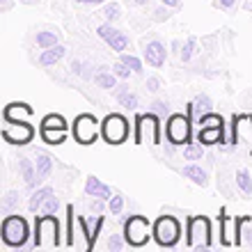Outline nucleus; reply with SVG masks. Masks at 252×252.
<instances>
[{
  "instance_id": "39448f33",
  "label": "nucleus",
  "mask_w": 252,
  "mask_h": 252,
  "mask_svg": "<svg viewBox=\"0 0 252 252\" xmlns=\"http://www.w3.org/2000/svg\"><path fill=\"white\" fill-rule=\"evenodd\" d=\"M128 122L122 115H108L106 120L101 122V135L108 145H122L128 138Z\"/></svg>"
},
{
  "instance_id": "37998d69",
  "label": "nucleus",
  "mask_w": 252,
  "mask_h": 252,
  "mask_svg": "<svg viewBox=\"0 0 252 252\" xmlns=\"http://www.w3.org/2000/svg\"><path fill=\"white\" fill-rule=\"evenodd\" d=\"M80 5H101V2H106V0H76Z\"/></svg>"
},
{
  "instance_id": "ddd939ff",
  "label": "nucleus",
  "mask_w": 252,
  "mask_h": 252,
  "mask_svg": "<svg viewBox=\"0 0 252 252\" xmlns=\"http://www.w3.org/2000/svg\"><path fill=\"white\" fill-rule=\"evenodd\" d=\"M32 115V108L28 106V103H9L5 108V122H28V117Z\"/></svg>"
},
{
  "instance_id": "6e6552de",
  "label": "nucleus",
  "mask_w": 252,
  "mask_h": 252,
  "mask_svg": "<svg viewBox=\"0 0 252 252\" xmlns=\"http://www.w3.org/2000/svg\"><path fill=\"white\" fill-rule=\"evenodd\" d=\"M96 135H99V122L94 120V115H78L73 122V138L80 145H92L96 142Z\"/></svg>"
},
{
  "instance_id": "4468645a",
  "label": "nucleus",
  "mask_w": 252,
  "mask_h": 252,
  "mask_svg": "<svg viewBox=\"0 0 252 252\" xmlns=\"http://www.w3.org/2000/svg\"><path fill=\"white\" fill-rule=\"evenodd\" d=\"M225 124L222 126H202L197 133V140L202 145H216V142H222V135H225Z\"/></svg>"
},
{
  "instance_id": "7c9ffc66",
  "label": "nucleus",
  "mask_w": 252,
  "mask_h": 252,
  "mask_svg": "<svg viewBox=\"0 0 252 252\" xmlns=\"http://www.w3.org/2000/svg\"><path fill=\"white\" fill-rule=\"evenodd\" d=\"M120 60L124 62L128 69H133V73H142V62L135 58V55H128V53H122L120 55Z\"/></svg>"
},
{
  "instance_id": "e433bc0d",
  "label": "nucleus",
  "mask_w": 252,
  "mask_h": 252,
  "mask_svg": "<svg viewBox=\"0 0 252 252\" xmlns=\"http://www.w3.org/2000/svg\"><path fill=\"white\" fill-rule=\"evenodd\" d=\"M108 209H110V213H122V209H124V197L122 195H115V197L108 199Z\"/></svg>"
},
{
  "instance_id": "c9c22d12",
  "label": "nucleus",
  "mask_w": 252,
  "mask_h": 252,
  "mask_svg": "<svg viewBox=\"0 0 252 252\" xmlns=\"http://www.w3.org/2000/svg\"><path fill=\"white\" fill-rule=\"evenodd\" d=\"M199 126H222V117L216 113H209L204 117H199Z\"/></svg>"
},
{
  "instance_id": "1a4fd4ad",
  "label": "nucleus",
  "mask_w": 252,
  "mask_h": 252,
  "mask_svg": "<svg viewBox=\"0 0 252 252\" xmlns=\"http://www.w3.org/2000/svg\"><path fill=\"white\" fill-rule=\"evenodd\" d=\"M34 138V128L28 122H5L2 126V140L9 145H28Z\"/></svg>"
},
{
  "instance_id": "4c0bfd02",
  "label": "nucleus",
  "mask_w": 252,
  "mask_h": 252,
  "mask_svg": "<svg viewBox=\"0 0 252 252\" xmlns=\"http://www.w3.org/2000/svg\"><path fill=\"white\" fill-rule=\"evenodd\" d=\"M113 73H115V76H117V78H124V80H126V78H128V76H131V73H133V69H128V66H126L124 62L120 60V62H117V64L113 66Z\"/></svg>"
},
{
  "instance_id": "c756f323",
  "label": "nucleus",
  "mask_w": 252,
  "mask_h": 252,
  "mask_svg": "<svg viewBox=\"0 0 252 252\" xmlns=\"http://www.w3.org/2000/svg\"><path fill=\"white\" fill-rule=\"evenodd\" d=\"M37 44H39L41 48L58 46V34L55 32H37Z\"/></svg>"
},
{
  "instance_id": "393cba45",
  "label": "nucleus",
  "mask_w": 252,
  "mask_h": 252,
  "mask_svg": "<svg viewBox=\"0 0 252 252\" xmlns=\"http://www.w3.org/2000/svg\"><path fill=\"white\" fill-rule=\"evenodd\" d=\"M236 184H239V190L243 195H252V177L248 170H239L236 172Z\"/></svg>"
},
{
  "instance_id": "20e7f679",
  "label": "nucleus",
  "mask_w": 252,
  "mask_h": 252,
  "mask_svg": "<svg viewBox=\"0 0 252 252\" xmlns=\"http://www.w3.org/2000/svg\"><path fill=\"white\" fill-rule=\"evenodd\" d=\"M179 236H181V225L179 220L172 218V216H163V218L156 220L154 225V239L156 243L163 248H174L179 243Z\"/></svg>"
},
{
  "instance_id": "0eeeda50",
  "label": "nucleus",
  "mask_w": 252,
  "mask_h": 252,
  "mask_svg": "<svg viewBox=\"0 0 252 252\" xmlns=\"http://www.w3.org/2000/svg\"><path fill=\"white\" fill-rule=\"evenodd\" d=\"M145 138H149V142L160 145V124L156 115H138L135 117V142H145Z\"/></svg>"
},
{
  "instance_id": "bb28decb",
  "label": "nucleus",
  "mask_w": 252,
  "mask_h": 252,
  "mask_svg": "<svg viewBox=\"0 0 252 252\" xmlns=\"http://www.w3.org/2000/svg\"><path fill=\"white\" fill-rule=\"evenodd\" d=\"M115 73H108V71H99L96 76H94V83L99 87H103V90H113L115 87Z\"/></svg>"
},
{
  "instance_id": "ea45409f",
  "label": "nucleus",
  "mask_w": 252,
  "mask_h": 252,
  "mask_svg": "<svg viewBox=\"0 0 252 252\" xmlns=\"http://www.w3.org/2000/svg\"><path fill=\"white\" fill-rule=\"evenodd\" d=\"M147 90H149V92H158V90H160V80L156 78V76H152V78L147 80Z\"/></svg>"
},
{
  "instance_id": "c85d7f7f",
  "label": "nucleus",
  "mask_w": 252,
  "mask_h": 252,
  "mask_svg": "<svg viewBox=\"0 0 252 252\" xmlns=\"http://www.w3.org/2000/svg\"><path fill=\"white\" fill-rule=\"evenodd\" d=\"M41 128H66V122L62 115H46L41 122Z\"/></svg>"
},
{
  "instance_id": "412c9836",
  "label": "nucleus",
  "mask_w": 252,
  "mask_h": 252,
  "mask_svg": "<svg viewBox=\"0 0 252 252\" xmlns=\"http://www.w3.org/2000/svg\"><path fill=\"white\" fill-rule=\"evenodd\" d=\"M184 177L190 179L192 184H197V186H206V181H209L206 179V172L199 165H195V163H190V165L184 167Z\"/></svg>"
},
{
  "instance_id": "79ce46f5",
  "label": "nucleus",
  "mask_w": 252,
  "mask_h": 252,
  "mask_svg": "<svg viewBox=\"0 0 252 252\" xmlns=\"http://www.w3.org/2000/svg\"><path fill=\"white\" fill-rule=\"evenodd\" d=\"M154 110H156V113H167V103L165 101H156V103H154Z\"/></svg>"
},
{
  "instance_id": "f8f14e48",
  "label": "nucleus",
  "mask_w": 252,
  "mask_h": 252,
  "mask_svg": "<svg viewBox=\"0 0 252 252\" xmlns=\"http://www.w3.org/2000/svg\"><path fill=\"white\" fill-rule=\"evenodd\" d=\"M165 58H167V51H165V46L160 44V41H149L145 46V60H147V64H152V66H163L165 64Z\"/></svg>"
},
{
  "instance_id": "de8ad7c7",
  "label": "nucleus",
  "mask_w": 252,
  "mask_h": 252,
  "mask_svg": "<svg viewBox=\"0 0 252 252\" xmlns=\"http://www.w3.org/2000/svg\"><path fill=\"white\" fill-rule=\"evenodd\" d=\"M71 71L73 73H83V69H80V62H71Z\"/></svg>"
},
{
  "instance_id": "2eb2a0df",
  "label": "nucleus",
  "mask_w": 252,
  "mask_h": 252,
  "mask_svg": "<svg viewBox=\"0 0 252 252\" xmlns=\"http://www.w3.org/2000/svg\"><path fill=\"white\" fill-rule=\"evenodd\" d=\"M85 192L90 197H101V199H110V186H106L101 179L96 177H87L85 181Z\"/></svg>"
},
{
  "instance_id": "3c124183",
  "label": "nucleus",
  "mask_w": 252,
  "mask_h": 252,
  "mask_svg": "<svg viewBox=\"0 0 252 252\" xmlns=\"http://www.w3.org/2000/svg\"><path fill=\"white\" fill-rule=\"evenodd\" d=\"M250 2H252V0H250Z\"/></svg>"
},
{
  "instance_id": "a211bd4d",
  "label": "nucleus",
  "mask_w": 252,
  "mask_h": 252,
  "mask_svg": "<svg viewBox=\"0 0 252 252\" xmlns=\"http://www.w3.org/2000/svg\"><path fill=\"white\" fill-rule=\"evenodd\" d=\"M66 53V48L64 46H51V48H44V53L39 55V64L41 66H51V64H58V62L64 58Z\"/></svg>"
},
{
  "instance_id": "aec40b11",
  "label": "nucleus",
  "mask_w": 252,
  "mask_h": 252,
  "mask_svg": "<svg viewBox=\"0 0 252 252\" xmlns=\"http://www.w3.org/2000/svg\"><path fill=\"white\" fill-rule=\"evenodd\" d=\"M53 195V188H48V186H44V188H39V190H34L32 195H30V202H28V209L32 213H37L41 209V204L46 202L48 197Z\"/></svg>"
},
{
  "instance_id": "f257e3e1",
  "label": "nucleus",
  "mask_w": 252,
  "mask_h": 252,
  "mask_svg": "<svg viewBox=\"0 0 252 252\" xmlns=\"http://www.w3.org/2000/svg\"><path fill=\"white\" fill-rule=\"evenodd\" d=\"M60 246V222L55 216H44L34 220V248H58Z\"/></svg>"
},
{
  "instance_id": "a19ab883",
  "label": "nucleus",
  "mask_w": 252,
  "mask_h": 252,
  "mask_svg": "<svg viewBox=\"0 0 252 252\" xmlns=\"http://www.w3.org/2000/svg\"><path fill=\"white\" fill-rule=\"evenodd\" d=\"M92 211H94V213H101V211H103V199H101V197H94Z\"/></svg>"
},
{
  "instance_id": "8fccbe9b",
  "label": "nucleus",
  "mask_w": 252,
  "mask_h": 252,
  "mask_svg": "<svg viewBox=\"0 0 252 252\" xmlns=\"http://www.w3.org/2000/svg\"><path fill=\"white\" fill-rule=\"evenodd\" d=\"M133 2H135V5H145L147 0H133Z\"/></svg>"
},
{
  "instance_id": "dca6fc26",
  "label": "nucleus",
  "mask_w": 252,
  "mask_h": 252,
  "mask_svg": "<svg viewBox=\"0 0 252 252\" xmlns=\"http://www.w3.org/2000/svg\"><path fill=\"white\" fill-rule=\"evenodd\" d=\"M19 170H21V174H23V179H26L28 188H34L41 181L39 174H37V165H34L30 158H19Z\"/></svg>"
},
{
  "instance_id": "473e14b6",
  "label": "nucleus",
  "mask_w": 252,
  "mask_h": 252,
  "mask_svg": "<svg viewBox=\"0 0 252 252\" xmlns=\"http://www.w3.org/2000/svg\"><path fill=\"white\" fill-rule=\"evenodd\" d=\"M58 209H60V202H58V197H53V195H51V197L41 204L39 211L44 213V216H53V213H58Z\"/></svg>"
},
{
  "instance_id": "72a5a7b5",
  "label": "nucleus",
  "mask_w": 252,
  "mask_h": 252,
  "mask_svg": "<svg viewBox=\"0 0 252 252\" xmlns=\"http://www.w3.org/2000/svg\"><path fill=\"white\" fill-rule=\"evenodd\" d=\"M195 44H197V39H195V37H188L186 39V44H184V48H181V60L184 62H188L192 58V53H195Z\"/></svg>"
},
{
  "instance_id": "423d86ee",
  "label": "nucleus",
  "mask_w": 252,
  "mask_h": 252,
  "mask_svg": "<svg viewBox=\"0 0 252 252\" xmlns=\"http://www.w3.org/2000/svg\"><path fill=\"white\" fill-rule=\"evenodd\" d=\"M124 241L133 248L145 246L149 241V220L145 216H131L124 220Z\"/></svg>"
},
{
  "instance_id": "58836bf2",
  "label": "nucleus",
  "mask_w": 252,
  "mask_h": 252,
  "mask_svg": "<svg viewBox=\"0 0 252 252\" xmlns=\"http://www.w3.org/2000/svg\"><path fill=\"white\" fill-rule=\"evenodd\" d=\"M126 241H122L120 236H117V234H113V236H110V239H108V250H113V252H120L122 250V246H124Z\"/></svg>"
},
{
  "instance_id": "cd10ccee",
  "label": "nucleus",
  "mask_w": 252,
  "mask_h": 252,
  "mask_svg": "<svg viewBox=\"0 0 252 252\" xmlns=\"http://www.w3.org/2000/svg\"><path fill=\"white\" fill-rule=\"evenodd\" d=\"M202 142H192V145H188L186 149H184V156H186V160H202V154H204V149H202Z\"/></svg>"
},
{
  "instance_id": "9b49d317",
  "label": "nucleus",
  "mask_w": 252,
  "mask_h": 252,
  "mask_svg": "<svg viewBox=\"0 0 252 252\" xmlns=\"http://www.w3.org/2000/svg\"><path fill=\"white\" fill-rule=\"evenodd\" d=\"M99 37L103 41H106L108 46L113 48V51H117V53H124L126 48H128V37H126L124 32H120L117 28H113V23H103V26H99Z\"/></svg>"
},
{
  "instance_id": "a18cd8bd",
  "label": "nucleus",
  "mask_w": 252,
  "mask_h": 252,
  "mask_svg": "<svg viewBox=\"0 0 252 252\" xmlns=\"http://www.w3.org/2000/svg\"><path fill=\"white\" fill-rule=\"evenodd\" d=\"M218 2H220V7H222V9H229V7H232L236 0H218Z\"/></svg>"
},
{
  "instance_id": "6ab92c4d",
  "label": "nucleus",
  "mask_w": 252,
  "mask_h": 252,
  "mask_svg": "<svg viewBox=\"0 0 252 252\" xmlns=\"http://www.w3.org/2000/svg\"><path fill=\"white\" fill-rule=\"evenodd\" d=\"M34 165H37V174L39 179H46L51 170H53V158L46 152H34Z\"/></svg>"
},
{
  "instance_id": "2f4dec72",
  "label": "nucleus",
  "mask_w": 252,
  "mask_h": 252,
  "mask_svg": "<svg viewBox=\"0 0 252 252\" xmlns=\"http://www.w3.org/2000/svg\"><path fill=\"white\" fill-rule=\"evenodd\" d=\"M122 9H120V5H117V2H110V5H106V7H103V12H101V14H103V16H106V21H108V23H113V21H117V19H120V16H122Z\"/></svg>"
},
{
  "instance_id": "b1692460",
  "label": "nucleus",
  "mask_w": 252,
  "mask_h": 252,
  "mask_svg": "<svg viewBox=\"0 0 252 252\" xmlns=\"http://www.w3.org/2000/svg\"><path fill=\"white\" fill-rule=\"evenodd\" d=\"M192 106H195V113H197V117H204V115L213 113V103H211V99H209L206 94H199L197 99L192 101Z\"/></svg>"
},
{
  "instance_id": "7ed1b4c3",
  "label": "nucleus",
  "mask_w": 252,
  "mask_h": 252,
  "mask_svg": "<svg viewBox=\"0 0 252 252\" xmlns=\"http://www.w3.org/2000/svg\"><path fill=\"white\" fill-rule=\"evenodd\" d=\"M211 222L204 216H195L188 222V248H195V250H206L211 248Z\"/></svg>"
},
{
  "instance_id": "a878e982",
  "label": "nucleus",
  "mask_w": 252,
  "mask_h": 252,
  "mask_svg": "<svg viewBox=\"0 0 252 252\" xmlns=\"http://www.w3.org/2000/svg\"><path fill=\"white\" fill-rule=\"evenodd\" d=\"M117 101H120V106L128 108V110H135V108H138V96L133 92H126V90L117 92Z\"/></svg>"
},
{
  "instance_id": "09e8293b",
  "label": "nucleus",
  "mask_w": 252,
  "mask_h": 252,
  "mask_svg": "<svg viewBox=\"0 0 252 252\" xmlns=\"http://www.w3.org/2000/svg\"><path fill=\"white\" fill-rule=\"evenodd\" d=\"M9 7H12V2H9V0H2V9H9Z\"/></svg>"
},
{
  "instance_id": "f03ea898",
  "label": "nucleus",
  "mask_w": 252,
  "mask_h": 252,
  "mask_svg": "<svg viewBox=\"0 0 252 252\" xmlns=\"http://www.w3.org/2000/svg\"><path fill=\"white\" fill-rule=\"evenodd\" d=\"M28 222L21 216H7L0 225V236L9 248H21L28 241Z\"/></svg>"
},
{
  "instance_id": "9d476101",
  "label": "nucleus",
  "mask_w": 252,
  "mask_h": 252,
  "mask_svg": "<svg viewBox=\"0 0 252 252\" xmlns=\"http://www.w3.org/2000/svg\"><path fill=\"white\" fill-rule=\"evenodd\" d=\"M167 140L172 142V145H184L190 140V120L184 117V115H172L170 120H167Z\"/></svg>"
},
{
  "instance_id": "5701e85b",
  "label": "nucleus",
  "mask_w": 252,
  "mask_h": 252,
  "mask_svg": "<svg viewBox=\"0 0 252 252\" xmlns=\"http://www.w3.org/2000/svg\"><path fill=\"white\" fill-rule=\"evenodd\" d=\"M220 227H222V236H220V243H222V246H236V241L232 239V234H236V232H232V220L225 216V211L220 213Z\"/></svg>"
},
{
  "instance_id": "f704fd0d",
  "label": "nucleus",
  "mask_w": 252,
  "mask_h": 252,
  "mask_svg": "<svg viewBox=\"0 0 252 252\" xmlns=\"http://www.w3.org/2000/svg\"><path fill=\"white\" fill-rule=\"evenodd\" d=\"M19 204V192H14V190H9L5 195V199H2V211L5 213H9L14 209V206Z\"/></svg>"
},
{
  "instance_id": "49530a36",
  "label": "nucleus",
  "mask_w": 252,
  "mask_h": 252,
  "mask_svg": "<svg viewBox=\"0 0 252 252\" xmlns=\"http://www.w3.org/2000/svg\"><path fill=\"white\" fill-rule=\"evenodd\" d=\"M160 2H163L165 7H179L181 0H160Z\"/></svg>"
},
{
  "instance_id": "4be33fe9",
  "label": "nucleus",
  "mask_w": 252,
  "mask_h": 252,
  "mask_svg": "<svg viewBox=\"0 0 252 252\" xmlns=\"http://www.w3.org/2000/svg\"><path fill=\"white\" fill-rule=\"evenodd\" d=\"M41 138L48 145H62L66 140V128H41Z\"/></svg>"
},
{
  "instance_id": "f3484780",
  "label": "nucleus",
  "mask_w": 252,
  "mask_h": 252,
  "mask_svg": "<svg viewBox=\"0 0 252 252\" xmlns=\"http://www.w3.org/2000/svg\"><path fill=\"white\" fill-rule=\"evenodd\" d=\"M248 133H252V117L250 115H236L234 117V142H243Z\"/></svg>"
},
{
  "instance_id": "c03bdc74",
  "label": "nucleus",
  "mask_w": 252,
  "mask_h": 252,
  "mask_svg": "<svg viewBox=\"0 0 252 252\" xmlns=\"http://www.w3.org/2000/svg\"><path fill=\"white\" fill-rule=\"evenodd\" d=\"M167 16H170L167 9H158V12H156V21H163V19H167Z\"/></svg>"
}]
</instances>
